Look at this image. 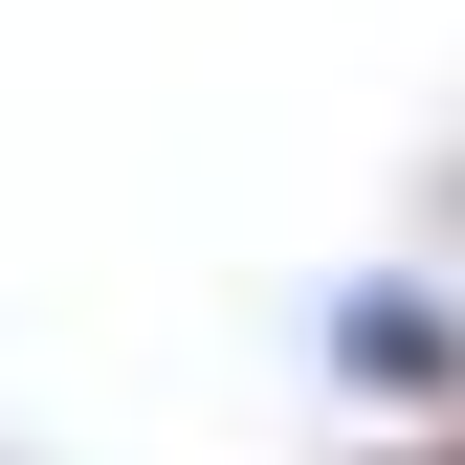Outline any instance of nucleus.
Segmentation results:
<instances>
[{
	"label": "nucleus",
	"mask_w": 465,
	"mask_h": 465,
	"mask_svg": "<svg viewBox=\"0 0 465 465\" xmlns=\"http://www.w3.org/2000/svg\"><path fill=\"white\" fill-rule=\"evenodd\" d=\"M332 355H355L377 399H443V377H465V332H443V288H332Z\"/></svg>",
	"instance_id": "nucleus-1"
}]
</instances>
